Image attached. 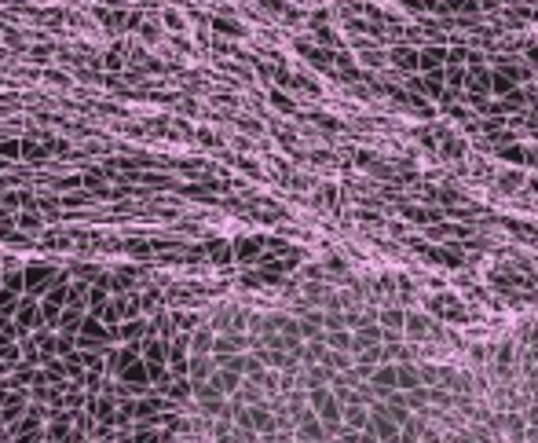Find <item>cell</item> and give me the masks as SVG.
Masks as SVG:
<instances>
[{"label":"cell","instance_id":"cell-8","mask_svg":"<svg viewBox=\"0 0 538 443\" xmlns=\"http://www.w3.org/2000/svg\"><path fill=\"white\" fill-rule=\"evenodd\" d=\"M297 432H300V439H304V443H322V439L330 436V429L319 421V414H315V410L297 414Z\"/></svg>","mask_w":538,"mask_h":443},{"label":"cell","instance_id":"cell-27","mask_svg":"<svg viewBox=\"0 0 538 443\" xmlns=\"http://www.w3.org/2000/svg\"><path fill=\"white\" fill-rule=\"evenodd\" d=\"M531 18H538V0H534V11H531Z\"/></svg>","mask_w":538,"mask_h":443},{"label":"cell","instance_id":"cell-25","mask_svg":"<svg viewBox=\"0 0 538 443\" xmlns=\"http://www.w3.org/2000/svg\"><path fill=\"white\" fill-rule=\"evenodd\" d=\"M165 23H168L172 30H183V18H180L176 11H165Z\"/></svg>","mask_w":538,"mask_h":443},{"label":"cell","instance_id":"cell-20","mask_svg":"<svg viewBox=\"0 0 538 443\" xmlns=\"http://www.w3.org/2000/svg\"><path fill=\"white\" fill-rule=\"evenodd\" d=\"M212 30H220L227 37H242V26L239 23H227V18H212Z\"/></svg>","mask_w":538,"mask_h":443},{"label":"cell","instance_id":"cell-2","mask_svg":"<svg viewBox=\"0 0 538 443\" xmlns=\"http://www.w3.org/2000/svg\"><path fill=\"white\" fill-rule=\"evenodd\" d=\"M491 84H494V70L483 62H469V81H465V103L472 99H491Z\"/></svg>","mask_w":538,"mask_h":443},{"label":"cell","instance_id":"cell-7","mask_svg":"<svg viewBox=\"0 0 538 443\" xmlns=\"http://www.w3.org/2000/svg\"><path fill=\"white\" fill-rule=\"evenodd\" d=\"M436 132H440V154L450 158V161H462L465 151H469V143H465L454 129H450V125H436Z\"/></svg>","mask_w":538,"mask_h":443},{"label":"cell","instance_id":"cell-3","mask_svg":"<svg viewBox=\"0 0 538 443\" xmlns=\"http://www.w3.org/2000/svg\"><path fill=\"white\" fill-rule=\"evenodd\" d=\"M440 323L433 319L428 311H406V326H403V337L406 341H428V337H440Z\"/></svg>","mask_w":538,"mask_h":443},{"label":"cell","instance_id":"cell-16","mask_svg":"<svg viewBox=\"0 0 538 443\" xmlns=\"http://www.w3.org/2000/svg\"><path fill=\"white\" fill-rule=\"evenodd\" d=\"M498 187H502V191H520V187H524V168H502V173H498Z\"/></svg>","mask_w":538,"mask_h":443},{"label":"cell","instance_id":"cell-17","mask_svg":"<svg viewBox=\"0 0 538 443\" xmlns=\"http://www.w3.org/2000/svg\"><path fill=\"white\" fill-rule=\"evenodd\" d=\"M516 88H520V84H516V81H509L505 74H498V70H494V84H491V96H498V99H509Z\"/></svg>","mask_w":538,"mask_h":443},{"label":"cell","instance_id":"cell-22","mask_svg":"<svg viewBox=\"0 0 538 443\" xmlns=\"http://www.w3.org/2000/svg\"><path fill=\"white\" fill-rule=\"evenodd\" d=\"M271 103H275V107L282 110V114H293V110H297V107H293V99H290V96H282V92H271Z\"/></svg>","mask_w":538,"mask_h":443},{"label":"cell","instance_id":"cell-26","mask_svg":"<svg viewBox=\"0 0 538 443\" xmlns=\"http://www.w3.org/2000/svg\"><path fill=\"white\" fill-rule=\"evenodd\" d=\"M355 161H359L362 168H374V154H370V151H359V154H355Z\"/></svg>","mask_w":538,"mask_h":443},{"label":"cell","instance_id":"cell-24","mask_svg":"<svg viewBox=\"0 0 538 443\" xmlns=\"http://www.w3.org/2000/svg\"><path fill=\"white\" fill-rule=\"evenodd\" d=\"M524 62H527L531 70H538V40H531V45L524 48Z\"/></svg>","mask_w":538,"mask_h":443},{"label":"cell","instance_id":"cell-18","mask_svg":"<svg viewBox=\"0 0 538 443\" xmlns=\"http://www.w3.org/2000/svg\"><path fill=\"white\" fill-rule=\"evenodd\" d=\"M505 432H509V443H524V439H527L524 418H520V414H509V418H505Z\"/></svg>","mask_w":538,"mask_h":443},{"label":"cell","instance_id":"cell-6","mask_svg":"<svg viewBox=\"0 0 538 443\" xmlns=\"http://www.w3.org/2000/svg\"><path fill=\"white\" fill-rule=\"evenodd\" d=\"M377 326L384 330V341H396V337H403V326H406V311L399 304H384L377 311Z\"/></svg>","mask_w":538,"mask_h":443},{"label":"cell","instance_id":"cell-14","mask_svg":"<svg viewBox=\"0 0 538 443\" xmlns=\"http://www.w3.org/2000/svg\"><path fill=\"white\" fill-rule=\"evenodd\" d=\"M396 367H399V392L425 389V381H421V367H414V363H396Z\"/></svg>","mask_w":538,"mask_h":443},{"label":"cell","instance_id":"cell-19","mask_svg":"<svg viewBox=\"0 0 538 443\" xmlns=\"http://www.w3.org/2000/svg\"><path fill=\"white\" fill-rule=\"evenodd\" d=\"M261 249H264V242H261V238H239V246H234V253H239L242 260L261 257Z\"/></svg>","mask_w":538,"mask_h":443},{"label":"cell","instance_id":"cell-10","mask_svg":"<svg viewBox=\"0 0 538 443\" xmlns=\"http://www.w3.org/2000/svg\"><path fill=\"white\" fill-rule=\"evenodd\" d=\"M447 59H450V48H447V45H428V48H421V74L447 70Z\"/></svg>","mask_w":538,"mask_h":443},{"label":"cell","instance_id":"cell-9","mask_svg":"<svg viewBox=\"0 0 538 443\" xmlns=\"http://www.w3.org/2000/svg\"><path fill=\"white\" fill-rule=\"evenodd\" d=\"M494 158L505 161V165H513V168H527V165L538 161V154L527 151V146H520V143H502L498 151H494Z\"/></svg>","mask_w":538,"mask_h":443},{"label":"cell","instance_id":"cell-23","mask_svg":"<svg viewBox=\"0 0 538 443\" xmlns=\"http://www.w3.org/2000/svg\"><path fill=\"white\" fill-rule=\"evenodd\" d=\"M326 267L333 271V275H337V279H348V264H344L340 257H326Z\"/></svg>","mask_w":538,"mask_h":443},{"label":"cell","instance_id":"cell-4","mask_svg":"<svg viewBox=\"0 0 538 443\" xmlns=\"http://www.w3.org/2000/svg\"><path fill=\"white\" fill-rule=\"evenodd\" d=\"M425 311L428 315H443L450 323H465V308L458 297H450V293H433V297H425Z\"/></svg>","mask_w":538,"mask_h":443},{"label":"cell","instance_id":"cell-5","mask_svg":"<svg viewBox=\"0 0 538 443\" xmlns=\"http://www.w3.org/2000/svg\"><path fill=\"white\" fill-rule=\"evenodd\" d=\"M370 389H374L381 399H389L392 392H399V367H396V363H381V367H374V374H370Z\"/></svg>","mask_w":538,"mask_h":443},{"label":"cell","instance_id":"cell-1","mask_svg":"<svg viewBox=\"0 0 538 443\" xmlns=\"http://www.w3.org/2000/svg\"><path fill=\"white\" fill-rule=\"evenodd\" d=\"M311 410L319 414V421L326 425L330 432L344 429V403H340V396L326 385H315L311 389Z\"/></svg>","mask_w":538,"mask_h":443},{"label":"cell","instance_id":"cell-21","mask_svg":"<svg viewBox=\"0 0 538 443\" xmlns=\"http://www.w3.org/2000/svg\"><path fill=\"white\" fill-rule=\"evenodd\" d=\"M293 84H297V88H304L308 96H319V81H315V77H308V74H297V77H293Z\"/></svg>","mask_w":538,"mask_h":443},{"label":"cell","instance_id":"cell-12","mask_svg":"<svg viewBox=\"0 0 538 443\" xmlns=\"http://www.w3.org/2000/svg\"><path fill=\"white\" fill-rule=\"evenodd\" d=\"M494 70H498V74H505V77H509V81H516V84H524V81L534 74L524 59H498V67H494Z\"/></svg>","mask_w":538,"mask_h":443},{"label":"cell","instance_id":"cell-13","mask_svg":"<svg viewBox=\"0 0 538 443\" xmlns=\"http://www.w3.org/2000/svg\"><path fill=\"white\" fill-rule=\"evenodd\" d=\"M443 213H447V209H418V205H406V209H403L406 220H411V224H425V227H436V224L443 220Z\"/></svg>","mask_w":538,"mask_h":443},{"label":"cell","instance_id":"cell-15","mask_svg":"<svg viewBox=\"0 0 538 443\" xmlns=\"http://www.w3.org/2000/svg\"><path fill=\"white\" fill-rule=\"evenodd\" d=\"M443 77H447V92H450V99L465 96V81H469V70H465V67H447Z\"/></svg>","mask_w":538,"mask_h":443},{"label":"cell","instance_id":"cell-11","mask_svg":"<svg viewBox=\"0 0 538 443\" xmlns=\"http://www.w3.org/2000/svg\"><path fill=\"white\" fill-rule=\"evenodd\" d=\"M389 62H396L399 70H421V48H411V45H396L389 52Z\"/></svg>","mask_w":538,"mask_h":443}]
</instances>
